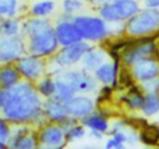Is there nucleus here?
Listing matches in <instances>:
<instances>
[{
  "label": "nucleus",
  "instance_id": "0eeeda50",
  "mask_svg": "<svg viewBox=\"0 0 159 149\" xmlns=\"http://www.w3.org/2000/svg\"><path fill=\"white\" fill-rule=\"evenodd\" d=\"M25 42L21 33L4 35L0 33V64H10L25 55Z\"/></svg>",
  "mask_w": 159,
  "mask_h": 149
},
{
  "label": "nucleus",
  "instance_id": "cd10ccee",
  "mask_svg": "<svg viewBox=\"0 0 159 149\" xmlns=\"http://www.w3.org/2000/svg\"><path fill=\"white\" fill-rule=\"evenodd\" d=\"M126 103L130 106L131 109H135V110H141L144 105V95L141 94L140 91L131 92L129 98H126Z\"/></svg>",
  "mask_w": 159,
  "mask_h": 149
},
{
  "label": "nucleus",
  "instance_id": "5701e85b",
  "mask_svg": "<svg viewBox=\"0 0 159 149\" xmlns=\"http://www.w3.org/2000/svg\"><path fill=\"white\" fill-rule=\"evenodd\" d=\"M56 3L53 0H39L34 2L31 6V14L32 17H48L55 11Z\"/></svg>",
  "mask_w": 159,
  "mask_h": 149
},
{
  "label": "nucleus",
  "instance_id": "7ed1b4c3",
  "mask_svg": "<svg viewBox=\"0 0 159 149\" xmlns=\"http://www.w3.org/2000/svg\"><path fill=\"white\" fill-rule=\"evenodd\" d=\"M73 21L77 25L84 41L98 42V41L107 38L110 33L109 25H107V22L102 17L78 14V15L73 17Z\"/></svg>",
  "mask_w": 159,
  "mask_h": 149
},
{
  "label": "nucleus",
  "instance_id": "a211bd4d",
  "mask_svg": "<svg viewBox=\"0 0 159 149\" xmlns=\"http://www.w3.org/2000/svg\"><path fill=\"white\" fill-rule=\"evenodd\" d=\"M116 75H117V61L113 64L103 63L95 70V78L103 85H113L116 82Z\"/></svg>",
  "mask_w": 159,
  "mask_h": 149
},
{
  "label": "nucleus",
  "instance_id": "72a5a7b5",
  "mask_svg": "<svg viewBox=\"0 0 159 149\" xmlns=\"http://www.w3.org/2000/svg\"><path fill=\"white\" fill-rule=\"evenodd\" d=\"M106 2H112V0H93L95 4H103V3H106Z\"/></svg>",
  "mask_w": 159,
  "mask_h": 149
},
{
  "label": "nucleus",
  "instance_id": "bb28decb",
  "mask_svg": "<svg viewBox=\"0 0 159 149\" xmlns=\"http://www.w3.org/2000/svg\"><path fill=\"white\" fill-rule=\"evenodd\" d=\"M11 128L8 125V121L4 117H0V148L8 147V139H10Z\"/></svg>",
  "mask_w": 159,
  "mask_h": 149
},
{
  "label": "nucleus",
  "instance_id": "39448f33",
  "mask_svg": "<svg viewBox=\"0 0 159 149\" xmlns=\"http://www.w3.org/2000/svg\"><path fill=\"white\" fill-rule=\"evenodd\" d=\"M55 77L61 78L66 81L75 94H88V92L96 91L98 88V80L91 75V71L82 68V70H63L60 68L56 71Z\"/></svg>",
  "mask_w": 159,
  "mask_h": 149
},
{
  "label": "nucleus",
  "instance_id": "aec40b11",
  "mask_svg": "<svg viewBox=\"0 0 159 149\" xmlns=\"http://www.w3.org/2000/svg\"><path fill=\"white\" fill-rule=\"evenodd\" d=\"M81 121H82V124H84L85 127H88L89 130L101 131V133H106V131L109 130V123H107V120L99 113H93L92 112V113L88 114L85 119H82Z\"/></svg>",
  "mask_w": 159,
  "mask_h": 149
},
{
  "label": "nucleus",
  "instance_id": "2f4dec72",
  "mask_svg": "<svg viewBox=\"0 0 159 149\" xmlns=\"http://www.w3.org/2000/svg\"><path fill=\"white\" fill-rule=\"evenodd\" d=\"M144 7H147V8H159V0H144Z\"/></svg>",
  "mask_w": 159,
  "mask_h": 149
},
{
  "label": "nucleus",
  "instance_id": "f704fd0d",
  "mask_svg": "<svg viewBox=\"0 0 159 149\" xmlns=\"http://www.w3.org/2000/svg\"><path fill=\"white\" fill-rule=\"evenodd\" d=\"M2 24H3V18L0 17V33H2Z\"/></svg>",
  "mask_w": 159,
  "mask_h": 149
},
{
  "label": "nucleus",
  "instance_id": "c85d7f7f",
  "mask_svg": "<svg viewBox=\"0 0 159 149\" xmlns=\"http://www.w3.org/2000/svg\"><path fill=\"white\" fill-rule=\"evenodd\" d=\"M61 6H63L64 13L74 15L75 13H78V11L84 7V3H82L81 0H63Z\"/></svg>",
  "mask_w": 159,
  "mask_h": 149
},
{
  "label": "nucleus",
  "instance_id": "dca6fc26",
  "mask_svg": "<svg viewBox=\"0 0 159 149\" xmlns=\"http://www.w3.org/2000/svg\"><path fill=\"white\" fill-rule=\"evenodd\" d=\"M50 28H53V25L49 20H46V17H32L24 21V24L21 25V33L30 38V36L41 33Z\"/></svg>",
  "mask_w": 159,
  "mask_h": 149
},
{
  "label": "nucleus",
  "instance_id": "20e7f679",
  "mask_svg": "<svg viewBox=\"0 0 159 149\" xmlns=\"http://www.w3.org/2000/svg\"><path fill=\"white\" fill-rule=\"evenodd\" d=\"M159 28V10L147 8L135 13L130 20H127L126 31L130 36H144L152 33Z\"/></svg>",
  "mask_w": 159,
  "mask_h": 149
},
{
  "label": "nucleus",
  "instance_id": "1a4fd4ad",
  "mask_svg": "<svg viewBox=\"0 0 159 149\" xmlns=\"http://www.w3.org/2000/svg\"><path fill=\"white\" fill-rule=\"evenodd\" d=\"M73 17L74 15L64 13L61 17H59L55 25V33L60 46H67V45L82 41V35L73 21Z\"/></svg>",
  "mask_w": 159,
  "mask_h": 149
},
{
  "label": "nucleus",
  "instance_id": "6ab92c4d",
  "mask_svg": "<svg viewBox=\"0 0 159 149\" xmlns=\"http://www.w3.org/2000/svg\"><path fill=\"white\" fill-rule=\"evenodd\" d=\"M20 80H21V74L17 67H13L10 64H4L3 67H0V88H11L17 85Z\"/></svg>",
  "mask_w": 159,
  "mask_h": 149
},
{
  "label": "nucleus",
  "instance_id": "a878e982",
  "mask_svg": "<svg viewBox=\"0 0 159 149\" xmlns=\"http://www.w3.org/2000/svg\"><path fill=\"white\" fill-rule=\"evenodd\" d=\"M20 32H21V24H20L18 20H16L14 17L3 20L2 33H4V35H17Z\"/></svg>",
  "mask_w": 159,
  "mask_h": 149
},
{
  "label": "nucleus",
  "instance_id": "393cba45",
  "mask_svg": "<svg viewBox=\"0 0 159 149\" xmlns=\"http://www.w3.org/2000/svg\"><path fill=\"white\" fill-rule=\"evenodd\" d=\"M18 10V0H0V17L10 18L17 14Z\"/></svg>",
  "mask_w": 159,
  "mask_h": 149
},
{
  "label": "nucleus",
  "instance_id": "ddd939ff",
  "mask_svg": "<svg viewBox=\"0 0 159 149\" xmlns=\"http://www.w3.org/2000/svg\"><path fill=\"white\" fill-rule=\"evenodd\" d=\"M66 109L69 112V116L73 117L75 120H82L91 114L95 109L93 100L88 96H73L71 99H69L66 103Z\"/></svg>",
  "mask_w": 159,
  "mask_h": 149
},
{
  "label": "nucleus",
  "instance_id": "6e6552de",
  "mask_svg": "<svg viewBox=\"0 0 159 149\" xmlns=\"http://www.w3.org/2000/svg\"><path fill=\"white\" fill-rule=\"evenodd\" d=\"M89 42L84 41V39L75 42V43L67 45V46H61V49L56 52L55 57H53V63L57 66V68L71 67L82 60L84 55L89 50Z\"/></svg>",
  "mask_w": 159,
  "mask_h": 149
},
{
  "label": "nucleus",
  "instance_id": "9b49d317",
  "mask_svg": "<svg viewBox=\"0 0 159 149\" xmlns=\"http://www.w3.org/2000/svg\"><path fill=\"white\" fill-rule=\"evenodd\" d=\"M67 142L66 131L61 127V124L55 123V124L45 125L41 130L38 137V145L46 148H63Z\"/></svg>",
  "mask_w": 159,
  "mask_h": 149
},
{
  "label": "nucleus",
  "instance_id": "f257e3e1",
  "mask_svg": "<svg viewBox=\"0 0 159 149\" xmlns=\"http://www.w3.org/2000/svg\"><path fill=\"white\" fill-rule=\"evenodd\" d=\"M42 106L43 102L41 100L39 92L30 82H18L7 88V99L0 109V114L14 124H38L46 120Z\"/></svg>",
  "mask_w": 159,
  "mask_h": 149
},
{
  "label": "nucleus",
  "instance_id": "4468645a",
  "mask_svg": "<svg viewBox=\"0 0 159 149\" xmlns=\"http://www.w3.org/2000/svg\"><path fill=\"white\" fill-rule=\"evenodd\" d=\"M155 50H157V45L154 42H151V41L141 42V43L127 49V52L123 55V61H124V64L131 67L134 63L143 60L144 57L152 56L155 53Z\"/></svg>",
  "mask_w": 159,
  "mask_h": 149
},
{
  "label": "nucleus",
  "instance_id": "423d86ee",
  "mask_svg": "<svg viewBox=\"0 0 159 149\" xmlns=\"http://www.w3.org/2000/svg\"><path fill=\"white\" fill-rule=\"evenodd\" d=\"M28 42V55L38 56V57H48L57 52V47L60 46L57 42L55 33V27L46 29L41 33H36L34 36H30Z\"/></svg>",
  "mask_w": 159,
  "mask_h": 149
},
{
  "label": "nucleus",
  "instance_id": "9d476101",
  "mask_svg": "<svg viewBox=\"0 0 159 149\" xmlns=\"http://www.w3.org/2000/svg\"><path fill=\"white\" fill-rule=\"evenodd\" d=\"M16 67L18 68L21 77L27 78L28 81L39 80L46 72V63L42 57L38 56H22L16 61Z\"/></svg>",
  "mask_w": 159,
  "mask_h": 149
},
{
  "label": "nucleus",
  "instance_id": "c756f323",
  "mask_svg": "<svg viewBox=\"0 0 159 149\" xmlns=\"http://www.w3.org/2000/svg\"><path fill=\"white\" fill-rule=\"evenodd\" d=\"M140 84H141L143 92H145V94H148V92H158L159 94V77L151 78V80H145Z\"/></svg>",
  "mask_w": 159,
  "mask_h": 149
},
{
  "label": "nucleus",
  "instance_id": "412c9836",
  "mask_svg": "<svg viewBox=\"0 0 159 149\" xmlns=\"http://www.w3.org/2000/svg\"><path fill=\"white\" fill-rule=\"evenodd\" d=\"M55 84H56V89H55V94H53V96H52L53 99L66 103L67 100L71 99V98L75 95L74 89H73L66 81L61 80V78L55 77Z\"/></svg>",
  "mask_w": 159,
  "mask_h": 149
},
{
  "label": "nucleus",
  "instance_id": "b1692460",
  "mask_svg": "<svg viewBox=\"0 0 159 149\" xmlns=\"http://www.w3.org/2000/svg\"><path fill=\"white\" fill-rule=\"evenodd\" d=\"M56 89V84H55V78L52 77H45L39 81L38 86H36V91L39 92V95L43 98H52L55 94Z\"/></svg>",
  "mask_w": 159,
  "mask_h": 149
},
{
  "label": "nucleus",
  "instance_id": "4be33fe9",
  "mask_svg": "<svg viewBox=\"0 0 159 149\" xmlns=\"http://www.w3.org/2000/svg\"><path fill=\"white\" fill-rule=\"evenodd\" d=\"M144 116H154L159 113V94L158 92H148L144 94V105L141 107Z\"/></svg>",
  "mask_w": 159,
  "mask_h": 149
},
{
  "label": "nucleus",
  "instance_id": "f3484780",
  "mask_svg": "<svg viewBox=\"0 0 159 149\" xmlns=\"http://www.w3.org/2000/svg\"><path fill=\"white\" fill-rule=\"evenodd\" d=\"M107 55L102 47H89L87 53L82 57V64L84 68L88 71H95L99 66H102L103 63H106Z\"/></svg>",
  "mask_w": 159,
  "mask_h": 149
},
{
  "label": "nucleus",
  "instance_id": "2eb2a0df",
  "mask_svg": "<svg viewBox=\"0 0 159 149\" xmlns=\"http://www.w3.org/2000/svg\"><path fill=\"white\" fill-rule=\"evenodd\" d=\"M42 110L43 114L48 120H50L52 123H64L67 119H70L69 112L66 109V105L63 102H59V100L53 99V98H48L43 102L42 106Z\"/></svg>",
  "mask_w": 159,
  "mask_h": 149
},
{
  "label": "nucleus",
  "instance_id": "473e14b6",
  "mask_svg": "<svg viewBox=\"0 0 159 149\" xmlns=\"http://www.w3.org/2000/svg\"><path fill=\"white\" fill-rule=\"evenodd\" d=\"M6 99H7V88H0V109L3 107Z\"/></svg>",
  "mask_w": 159,
  "mask_h": 149
},
{
  "label": "nucleus",
  "instance_id": "c9c22d12",
  "mask_svg": "<svg viewBox=\"0 0 159 149\" xmlns=\"http://www.w3.org/2000/svg\"><path fill=\"white\" fill-rule=\"evenodd\" d=\"M89 2H91V3H93V0H89Z\"/></svg>",
  "mask_w": 159,
  "mask_h": 149
},
{
  "label": "nucleus",
  "instance_id": "7c9ffc66",
  "mask_svg": "<svg viewBox=\"0 0 159 149\" xmlns=\"http://www.w3.org/2000/svg\"><path fill=\"white\" fill-rule=\"evenodd\" d=\"M123 145L124 144H121L120 141H117V139L113 138V137L106 142V148H123Z\"/></svg>",
  "mask_w": 159,
  "mask_h": 149
},
{
  "label": "nucleus",
  "instance_id": "f03ea898",
  "mask_svg": "<svg viewBox=\"0 0 159 149\" xmlns=\"http://www.w3.org/2000/svg\"><path fill=\"white\" fill-rule=\"evenodd\" d=\"M138 11L140 4L137 0H112L101 4L98 14L106 22H123Z\"/></svg>",
  "mask_w": 159,
  "mask_h": 149
},
{
  "label": "nucleus",
  "instance_id": "f8f14e48",
  "mask_svg": "<svg viewBox=\"0 0 159 149\" xmlns=\"http://www.w3.org/2000/svg\"><path fill=\"white\" fill-rule=\"evenodd\" d=\"M131 75L138 82H143L145 80L159 77V61L158 59L148 56L143 60L137 61L131 66Z\"/></svg>",
  "mask_w": 159,
  "mask_h": 149
}]
</instances>
